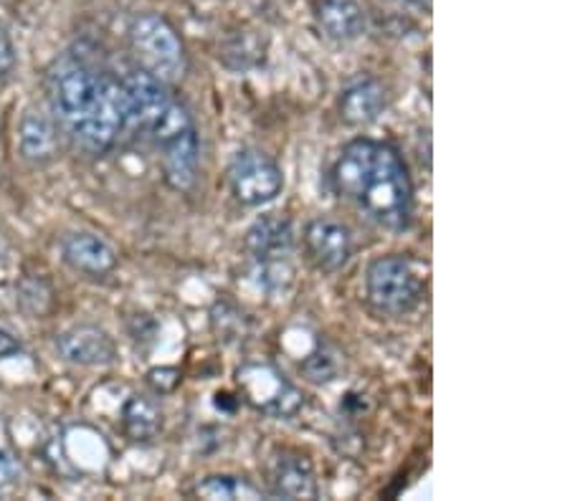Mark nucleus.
<instances>
[{"label": "nucleus", "instance_id": "18", "mask_svg": "<svg viewBox=\"0 0 570 501\" xmlns=\"http://www.w3.org/2000/svg\"><path fill=\"white\" fill-rule=\"evenodd\" d=\"M16 294H18V304H21V309H26L29 314L41 317V314L49 312L51 289H49L47 281L23 279L21 287L16 289Z\"/></svg>", "mask_w": 570, "mask_h": 501}, {"label": "nucleus", "instance_id": "2", "mask_svg": "<svg viewBox=\"0 0 570 501\" xmlns=\"http://www.w3.org/2000/svg\"><path fill=\"white\" fill-rule=\"evenodd\" d=\"M120 87L124 127L148 137L170 188H193L201 166V140L188 107L168 89L166 81L148 71H132L120 81Z\"/></svg>", "mask_w": 570, "mask_h": 501}, {"label": "nucleus", "instance_id": "16", "mask_svg": "<svg viewBox=\"0 0 570 501\" xmlns=\"http://www.w3.org/2000/svg\"><path fill=\"white\" fill-rule=\"evenodd\" d=\"M162 428V408L150 395H130L122 405V431L130 441L156 439Z\"/></svg>", "mask_w": 570, "mask_h": 501}, {"label": "nucleus", "instance_id": "15", "mask_svg": "<svg viewBox=\"0 0 570 501\" xmlns=\"http://www.w3.org/2000/svg\"><path fill=\"white\" fill-rule=\"evenodd\" d=\"M314 16L317 26L332 41H356L366 31V11L356 0H322Z\"/></svg>", "mask_w": 570, "mask_h": 501}, {"label": "nucleus", "instance_id": "12", "mask_svg": "<svg viewBox=\"0 0 570 501\" xmlns=\"http://www.w3.org/2000/svg\"><path fill=\"white\" fill-rule=\"evenodd\" d=\"M61 253L71 269L92 279H102L117 267V251L97 233H69L61 243Z\"/></svg>", "mask_w": 570, "mask_h": 501}, {"label": "nucleus", "instance_id": "7", "mask_svg": "<svg viewBox=\"0 0 570 501\" xmlns=\"http://www.w3.org/2000/svg\"><path fill=\"white\" fill-rule=\"evenodd\" d=\"M231 196L247 208L271 203L284 190V172L261 150H241L233 154L229 166Z\"/></svg>", "mask_w": 570, "mask_h": 501}, {"label": "nucleus", "instance_id": "9", "mask_svg": "<svg viewBox=\"0 0 570 501\" xmlns=\"http://www.w3.org/2000/svg\"><path fill=\"white\" fill-rule=\"evenodd\" d=\"M57 350L67 362L79 368H102L117 358L112 334L97 324H74L57 334Z\"/></svg>", "mask_w": 570, "mask_h": 501}, {"label": "nucleus", "instance_id": "11", "mask_svg": "<svg viewBox=\"0 0 570 501\" xmlns=\"http://www.w3.org/2000/svg\"><path fill=\"white\" fill-rule=\"evenodd\" d=\"M247 251L257 263L269 261H287L289 253L294 251L297 236L294 223L284 216H261L247 231Z\"/></svg>", "mask_w": 570, "mask_h": 501}, {"label": "nucleus", "instance_id": "19", "mask_svg": "<svg viewBox=\"0 0 570 501\" xmlns=\"http://www.w3.org/2000/svg\"><path fill=\"white\" fill-rule=\"evenodd\" d=\"M300 372L304 375V380L314 382V385H322V382H330L338 378L340 362L328 350H317L300 364Z\"/></svg>", "mask_w": 570, "mask_h": 501}, {"label": "nucleus", "instance_id": "17", "mask_svg": "<svg viewBox=\"0 0 570 501\" xmlns=\"http://www.w3.org/2000/svg\"><path fill=\"white\" fill-rule=\"evenodd\" d=\"M196 497L208 499V501L261 499V489L253 487L251 481L243 477H229V473H219V477H206L201 484L196 487Z\"/></svg>", "mask_w": 570, "mask_h": 501}, {"label": "nucleus", "instance_id": "10", "mask_svg": "<svg viewBox=\"0 0 570 501\" xmlns=\"http://www.w3.org/2000/svg\"><path fill=\"white\" fill-rule=\"evenodd\" d=\"M271 494L282 499H317V473L312 461L297 451H282L269 467Z\"/></svg>", "mask_w": 570, "mask_h": 501}, {"label": "nucleus", "instance_id": "1", "mask_svg": "<svg viewBox=\"0 0 570 501\" xmlns=\"http://www.w3.org/2000/svg\"><path fill=\"white\" fill-rule=\"evenodd\" d=\"M332 190L366 221L401 233L413 221V182L391 142L358 137L340 150L330 170Z\"/></svg>", "mask_w": 570, "mask_h": 501}, {"label": "nucleus", "instance_id": "21", "mask_svg": "<svg viewBox=\"0 0 570 501\" xmlns=\"http://www.w3.org/2000/svg\"><path fill=\"white\" fill-rule=\"evenodd\" d=\"M16 479H18V461L11 453L0 451V489L11 487Z\"/></svg>", "mask_w": 570, "mask_h": 501}, {"label": "nucleus", "instance_id": "4", "mask_svg": "<svg viewBox=\"0 0 570 501\" xmlns=\"http://www.w3.org/2000/svg\"><path fill=\"white\" fill-rule=\"evenodd\" d=\"M130 46L142 63V71L166 81V84L183 79L188 71L183 39L166 16L152 11L134 16L130 23Z\"/></svg>", "mask_w": 570, "mask_h": 501}, {"label": "nucleus", "instance_id": "6", "mask_svg": "<svg viewBox=\"0 0 570 501\" xmlns=\"http://www.w3.org/2000/svg\"><path fill=\"white\" fill-rule=\"evenodd\" d=\"M237 382L247 403L261 415L289 421L304 408V395L292 380L271 362H247L237 372Z\"/></svg>", "mask_w": 570, "mask_h": 501}, {"label": "nucleus", "instance_id": "5", "mask_svg": "<svg viewBox=\"0 0 570 501\" xmlns=\"http://www.w3.org/2000/svg\"><path fill=\"white\" fill-rule=\"evenodd\" d=\"M366 297L378 314L403 317L421 304L423 281L416 263L403 253H391L368 263Z\"/></svg>", "mask_w": 570, "mask_h": 501}, {"label": "nucleus", "instance_id": "8", "mask_svg": "<svg viewBox=\"0 0 570 501\" xmlns=\"http://www.w3.org/2000/svg\"><path fill=\"white\" fill-rule=\"evenodd\" d=\"M304 249L307 257L320 271L334 273L348 267L352 257V233L346 226L330 218H314L304 226Z\"/></svg>", "mask_w": 570, "mask_h": 501}, {"label": "nucleus", "instance_id": "20", "mask_svg": "<svg viewBox=\"0 0 570 501\" xmlns=\"http://www.w3.org/2000/svg\"><path fill=\"white\" fill-rule=\"evenodd\" d=\"M16 63H18V57H16L13 39H11V33H8L6 26L0 23V84H6V81L13 77Z\"/></svg>", "mask_w": 570, "mask_h": 501}, {"label": "nucleus", "instance_id": "22", "mask_svg": "<svg viewBox=\"0 0 570 501\" xmlns=\"http://www.w3.org/2000/svg\"><path fill=\"white\" fill-rule=\"evenodd\" d=\"M21 350H23L21 340H18V337L8 330L6 324H0V360L13 358V354H18Z\"/></svg>", "mask_w": 570, "mask_h": 501}, {"label": "nucleus", "instance_id": "13", "mask_svg": "<svg viewBox=\"0 0 570 501\" xmlns=\"http://www.w3.org/2000/svg\"><path fill=\"white\" fill-rule=\"evenodd\" d=\"M386 109V87L373 77H360L340 91L338 114L342 124L368 127L373 124Z\"/></svg>", "mask_w": 570, "mask_h": 501}, {"label": "nucleus", "instance_id": "3", "mask_svg": "<svg viewBox=\"0 0 570 501\" xmlns=\"http://www.w3.org/2000/svg\"><path fill=\"white\" fill-rule=\"evenodd\" d=\"M49 104L59 124L89 154H102L124 130L122 87L94 63L67 53L53 63L47 79Z\"/></svg>", "mask_w": 570, "mask_h": 501}, {"label": "nucleus", "instance_id": "14", "mask_svg": "<svg viewBox=\"0 0 570 501\" xmlns=\"http://www.w3.org/2000/svg\"><path fill=\"white\" fill-rule=\"evenodd\" d=\"M18 150L31 166H49L59 154V130L41 109H26L18 122Z\"/></svg>", "mask_w": 570, "mask_h": 501}, {"label": "nucleus", "instance_id": "23", "mask_svg": "<svg viewBox=\"0 0 570 501\" xmlns=\"http://www.w3.org/2000/svg\"><path fill=\"white\" fill-rule=\"evenodd\" d=\"M406 3L419 8V11H427V13L431 11V0H406Z\"/></svg>", "mask_w": 570, "mask_h": 501}]
</instances>
